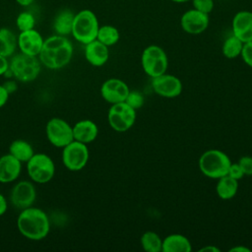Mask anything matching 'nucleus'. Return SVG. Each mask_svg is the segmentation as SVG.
Returning <instances> with one entry per match:
<instances>
[{
	"label": "nucleus",
	"instance_id": "36",
	"mask_svg": "<svg viewBox=\"0 0 252 252\" xmlns=\"http://www.w3.org/2000/svg\"><path fill=\"white\" fill-rule=\"evenodd\" d=\"M8 209V202L7 199L5 198V196L3 194L0 193V217L3 216Z\"/></svg>",
	"mask_w": 252,
	"mask_h": 252
},
{
	"label": "nucleus",
	"instance_id": "32",
	"mask_svg": "<svg viewBox=\"0 0 252 252\" xmlns=\"http://www.w3.org/2000/svg\"><path fill=\"white\" fill-rule=\"evenodd\" d=\"M240 56L243 62L247 66L252 68V40L248 42H244Z\"/></svg>",
	"mask_w": 252,
	"mask_h": 252
},
{
	"label": "nucleus",
	"instance_id": "9",
	"mask_svg": "<svg viewBox=\"0 0 252 252\" xmlns=\"http://www.w3.org/2000/svg\"><path fill=\"white\" fill-rule=\"evenodd\" d=\"M62 149V162L68 170L79 171L87 165L90 158L88 145L74 140Z\"/></svg>",
	"mask_w": 252,
	"mask_h": 252
},
{
	"label": "nucleus",
	"instance_id": "31",
	"mask_svg": "<svg viewBox=\"0 0 252 252\" xmlns=\"http://www.w3.org/2000/svg\"><path fill=\"white\" fill-rule=\"evenodd\" d=\"M237 162L241 167L244 176H252V157L243 156L238 159Z\"/></svg>",
	"mask_w": 252,
	"mask_h": 252
},
{
	"label": "nucleus",
	"instance_id": "30",
	"mask_svg": "<svg viewBox=\"0 0 252 252\" xmlns=\"http://www.w3.org/2000/svg\"><path fill=\"white\" fill-rule=\"evenodd\" d=\"M192 8L210 15L215 7L214 0H191Z\"/></svg>",
	"mask_w": 252,
	"mask_h": 252
},
{
	"label": "nucleus",
	"instance_id": "26",
	"mask_svg": "<svg viewBox=\"0 0 252 252\" xmlns=\"http://www.w3.org/2000/svg\"><path fill=\"white\" fill-rule=\"evenodd\" d=\"M120 32L112 25H103L99 26L98 32L96 34V39L99 40L106 46H112L119 41Z\"/></svg>",
	"mask_w": 252,
	"mask_h": 252
},
{
	"label": "nucleus",
	"instance_id": "12",
	"mask_svg": "<svg viewBox=\"0 0 252 252\" xmlns=\"http://www.w3.org/2000/svg\"><path fill=\"white\" fill-rule=\"evenodd\" d=\"M36 199V190L32 181H18L12 188L10 194L11 204L20 210L33 205Z\"/></svg>",
	"mask_w": 252,
	"mask_h": 252
},
{
	"label": "nucleus",
	"instance_id": "40",
	"mask_svg": "<svg viewBox=\"0 0 252 252\" xmlns=\"http://www.w3.org/2000/svg\"><path fill=\"white\" fill-rule=\"evenodd\" d=\"M16 2L22 7H28L33 2V0H16Z\"/></svg>",
	"mask_w": 252,
	"mask_h": 252
},
{
	"label": "nucleus",
	"instance_id": "2",
	"mask_svg": "<svg viewBox=\"0 0 252 252\" xmlns=\"http://www.w3.org/2000/svg\"><path fill=\"white\" fill-rule=\"evenodd\" d=\"M17 227L25 238L39 241L48 235L50 221L43 210L31 206L21 210L17 219Z\"/></svg>",
	"mask_w": 252,
	"mask_h": 252
},
{
	"label": "nucleus",
	"instance_id": "6",
	"mask_svg": "<svg viewBox=\"0 0 252 252\" xmlns=\"http://www.w3.org/2000/svg\"><path fill=\"white\" fill-rule=\"evenodd\" d=\"M141 64L144 72L149 77L155 78L167 71L168 57L161 46L151 44L143 50Z\"/></svg>",
	"mask_w": 252,
	"mask_h": 252
},
{
	"label": "nucleus",
	"instance_id": "39",
	"mask_svg": "<svg viewBox=\"0 0 252 252\" xmlns=\"http://www.w3.org/2000/svg\"><path fill=\"white\" fill-rule=\"evenodd\" d=\"M229 252H251V249L245 246H234L229 249Z\"/></svg>",
	"mask_w": 252,
	"mask_h": 252
},
{
	"label": "nucleus",
	"instance_id": "42",
	"mask_svg": "<svg viewBox=\"0 0 252 252\" xmlns=\"http://www.w3.org/2000/svg\"><path fill=\"white\" fill-rule=\"evenodd\" d=\"M251 251H252V249H251Z\"/></svg>",
	"mask_w": 252,
	"mask_h": 252
},
{
	"label": "nucleus",
	"instance_id": "37",
	"mask_svg": "<svg viewBox=\"0 0 252 252\" xmlns=\"http://www.w3.org/2000/svg\"><path fill=\"white\" fill-rule=\"evenodd\" d=\"M4 88L7 90V92L11 94L12 93H14L17 90V84L15 81H8L6 82L4 85Z\"/></svg>",
	"mask_w": 252,
	"mask_h": 252
},
{
	"label": "nucleus",
	"instance_id": "22",
	"mask_svg": "<svg viewBox=\"0 0 252 252\" xmlns=\"http://www.w3.org/2000/svg\"><path fill=\"white\" fill-rule=\"evenodd\" d=\"M74 17L75 14L71 10L64 9L59 12L53 22V30L55 31L56 34L65 36L71 34Z\"/></svg>",
	"mask_w": 252,
	"mask_h": 252
},
{
	"label": "nucleus",
	"instance_id": "4",
	"mask_svg": "<svg viewBox=\"0 0 252 252\" xmlns=\"http://www.w3.org/2000/svg\"><path fill=\"white\" fill-rule=\"evenodd\" d=\"M99 23L96 15L90 9L75 14L71 34L80 43L87 44L96 39Z\"/></svg>",
	"mask_w": 252,
	"mask_h": 252
},
{
	"label": "nucleus",
	"instance_id": "13",
	"mask_svg": "<svg viewBox=\"0 0 252 252\" xmlns=\"http://www.w3.org/2000/svg\"><path fill=\"white\" fill-rule=\"evenodd\" d=\"M210 25L208 14L200 12L194 8L185 11L180 18V27L188 34L197 35L204 32Z\"/></svg>",
	"mask_w": 252,
	"mask_h": 252
},
{
	"label": "nucleus",
	"instance_id": "17",
	"mask_svg": "<svg viewBox=\"0 0 252 252\" xmlns=\"http://www.w3.org/2000/svg\"><path fill=\"white\" fill-rule=\"evenodd\" d=\"M22 171V162L9 153L0 157V183H11L18 179Z\"/></svg>",
	"mask_w": 252,
	"mask_h": 252
},
{
	"label": "nucleus",
	"instance_id": "20",
	"mask_svg": "<svg viewBox=\"0 0 252 252\" xmlns=\"http://www.w3.org/2000/svg\"><path fill=\"white\" fill-rule=\"evenodd\" d=\"M192 245L183 234L171 233L162 239V252H190Z\"/></svg>",
	"mask_w": 252,
	"mask_h": 252
},
{
	"label": "nucleus",
	"instance_id": "1",
	"mask_svg": "<svg viewBox=\"0 0 252 252\" xmlns=\"http://www.w3.org/2000/svg\"><path fill=\"white\" fill-rule=\"evenodd\" d=\"M73 44L65 35L54 34L43 41L38 54L40 63L48 69L57 70L68 65L73 57Z\"/></svg>",
	"mask_w": 252,
	"mask_h": 252
},
{
	"label": "nucleus",
	"instance_id": "10",
	"mask_svg": "<svg viewBox=\"0 0 252 252\" xmlns=\"http://www.w3.org/2000/svg\"><path fill=\"white\" fill-rule=\"evenodd\" d=\"M45 134L48 142L56 148H64L74 141L72 126L60 117H53L47 121Z\"/></svg>",
	"mask_w": 252,
	"mask_h": 252
},
{
	"label": "nucleus",
	"instance_id": "19",
	"mask_svg": "<svg viewBox=\"0 0 252 252\" xmlns=\"http://www.w3.org/2000/svg\"><path fill=\"white\" fill-rule=\"evenodd\" d=\"M74 140L86 145L94 142L98 135L97 125L90 119H82L73 126Z\"/></svg>",
	"mask_w": 252,
	"mask_h": 252
},
{
	"label": "nucleus",
	"instance_id": "8",
	"mask_svg": "<svg viewBox=\"0 0 252 252\" xmlns=\"http://www.w3.org/2000/svg\"><path fill=\"white\" fill-rule=\"evenodd\" d=\"M136 111L125 101L111 104L107 112L109 126L116 132L128 131L136 121Z\"/></svg>",
	"mask_w": 252,
	"mask_h": 252
},
{
	"label": "nucleus",
	"instance_id": "41",
	"mask_svg": "<svg viewBox=\"0 0 252 252\" xmlns=\"http://www.w3.org/2000/svg\"><path fill=\"white\" fill-rule=\"evenodd\" d=\"M171 2H174V3H178V4H181V3H185V2H189L191 0H170Z\"/></svg>",
	"mask_w": 252,
	"mask_h": 252
},
{
	"label": "nucleus",
	"instance_id": "24",
	"mask_svg": "<svg viewBox=\"0 0 252 252\" xmlns=\"http://www.w3.org/2000/svg\"><path fill=\"white\" fill-rule=\"evenodd\" d=\"M18 47L17 36L8 28L0 29V54L5 57H11L14 55Z\"/></svg>",
	"mask_w": 252,
	"mask_h": 252
},
{
	"label": "nucleus",
	"instance_id": "35",
	"mask_svg": "<svg viewBox=\"0 0 252 252\" xmlns=\"http://www.w3.org/2000/svg\"><path fill=\"white\" fill-rule=\"evenodd\" d=\"M10 94L7 92V90L4 88L3 85H0V108L3 107L9 99Z\"/></svg>",
	"mask_w": 252,
	"mask_h": 252
},
{
	"label": "nucleus",
	"instance_id": "38",
	"mask_svg": "<svg viewBox=\"0 0 252 252\" xmlns=\"http://www.w3.org/2000/svg\"><path fill=\"white\" fill-rule=\"evenodd\" d=\"M199 251L200 252H220V250L215 245H209V246H204L200 248Z\"/></svg>",
	"mask_w": 252,
	"mask_h": 252
},
{
	"label": "nucleus",
	"instance_id": "25",
	"mask_svg": "<svg viewBox=\"0 0 252 252\" xmlns=\"http://www.w3.org/2000/svg\"><path fill=\"white\" fill-rule=\"evenodd\" d=\"M244 42L237 38L234 34L227 36L221 46L222 55L227 59H235L241 55Z\"/></svg>",
	"mask_w": 252,
	"mask_h": 252
},
{
	"label": "nucleus",
	"instance_id": "11",
	"mask_svg": "<svg viewBox=\"0 0 252 252\" xmlns=\"http://www.w3.org/2000/svg\"><path fill=\"white\" fill-rule=\"evenodd\" d=\"M152 88L161 97L174 98L180 95L183 87L178 77L165 72L158 77L152 78Z\"/></svg>",
	"mask_w": 252,
	"mask_h": 252
},
{
	"label": "nucleus",
	"instance_id": "16",
	"mask_svg": "<svg viewBox=\"0 0 252 252\" xmlns=\"http://www.w3.org/2000/svg\"><path fill=\"white\" fill-rule=\"evenodd\" d=\"M232 34L242 42L252 40V12L248 10L238 11L231 22Z\"/></svg>",
	"mask_w": 252,
	"mask_h": 252
},
{
	"label": "nucleus",
	"instance_id": "18",
	"mask_svg": "<svg viewBox=\"0 0 252 252\" xmlns=\"http://www.w3.org/2000/svg\"><path fill=\"white\" fill-rule=\"evenodd\" d=\"M85 58L92 66L101 67L108 61V46L104 45L99 40L94 39L85 44Z\"/></svg>",
	"mask_w": 252,
	"mask_h": 252
},
{
	"label": "nucleus",
	"instance_id": "14",
	"mask_svg": "<svg viewBox=\"0 0 252 252\" xmlns=\"http://www.w3.org/2000/svg\"><path fill=\"white\" fill-rule=\"evenodd\" d=\"M129 92L130 89L128 85L118 78L107 79L100 87L102 98L110 104L125 101Z\"/></svg>",
	"mask_w": 252,
	"mask_h": 252
},
{
	"label": "nucleus",
	"instance_id": "28",
	"mask_svg": "<svg viewBox=\"0 0 252 252\" xmlns=\"http://www.w3.org/2000/svg\"><path fill=\"white\" fill-rule=\"evenodd\" d=\"M16 26L20 32L34 29L35 19L34 16L30 12H22L16 18Z\"/></svg>",
	"mask_w": 252,
	"mask_h": 252
},
{
	"label": "nucleus",
	"instance_id": "3",
	"mask_svg": "<svg viewBox=\"0 0 252 252\" xmlns=\"http://www.w3.org/2000/svg\"><path fill=\"white\" fill-rule=\"evenodd\" d=\"M231 160L228 156L217 149L204 152L198 160L200 171L212 179H219L226 175Z\"/></svg>",
	"mask_w": 252,
	"mask_h": 252
},
{
	"label": "nucleus",
	"instance_id": "34",
	"mask_svg": "<svg viewBox=\"0 0 252 252\" xmlns=\"http://www.w3.org/2000/svg\"><path fill=\"white\" fill-rule=\"evenodd\" d=\"M8 70H9L8 58L0 54V76L6 75Z\"/></svg>",
	"mask_w": 252,
	"mask_h": 252
},
{
	"label": "nucleus",
	"instance_id": "5",
	"mask_svg": "<svg viewBox=\"0 0 252 252\" xmlns=\"http://www.w3.org/2000/svg\"><path fill=\"white\" fill-rule=\"evenodd\" d=\"M41 69V63L37 56H32L25 53L13 55L9 61V70L12 77L17 81L29 83L34 81Z\"/></svg>",
	"mask_w": 252,
	"mask_h": 252
},
{
	"label": "nucleus",
	"instance_id": "7",
	"mask_svg": "<svg viewBox=\"0 0 252 252\" xmlns=\"http://www.w3.org/2000/svg\"><path fill=\"white\" fill-rule=\"evenodd\" d=\"M27 172L32 182L45 184L54 177L55 164L48 155L34 153L27 162Z\"/></svg>",
	"mask_w": 252,
	"mask_h": 252
},
{
	"label": "nucleus",
	"instance_id": "21",
	"mask_svg": "<svg viewBox=\"0 0 252 252\" xmlns=\"http://www.w3.org/2000/svg\"><path fill=\"white\" fill-rule=\"evenodd\" d=\"M238 187H239L238 180L228 175H224L218 179V182L216 185V192L221 200L226 201V200L232 199L236 195L238 191Z\"/></svg>",
	"mask_w": 252,
	"mask_h": 252
},
{
	"label": "nucleus",
	"instance_id": "27",
	"mask_svg": "<svg viewBox=\"0 0 252 252\" xmlns=\"http://www.w3.org/2000/svg\"><path fill=\"white\" fill-rule=\"evenodd\" d=\"M142 248L147 252H161L162 251V239L155 231L148 230L141 236Z\"/></svg>",
	"mask_w": 252,
	"mask_h": 252
},
{
	"label": "nucleus",
	"instance_id": "23",
	"mask_svg": "<svg viewBox=\"0 0 252 252\" xmlns=\"http://www.w3.org/2000/svg\"><path fill=\"white\" fill-rule=\"evenodd\" d=\"M9 154L16 158L18 160H20L22 163H27L29 159L34 155V151L32 146L28 141L18 139L10 144Z\"/></svg>",
	"mask_w": 252,
	"mask_h": 252
},
{
	"label": "nucleus",
	"instance_id": "29",
	"mask_svg": "<svg viewBox=\"0 0 252 252\" xmlns=\"http://www.w3.org/2000/svg\"><path fill=\"white\" fill-rule=\"evenodd\" d=\"M125 102L127 104H129L135 110H138L139 108H141L144 105L145 97L141 93H139L137 91H130L125 99Z\"/></svg>",
	"mask_w": 252,
	"mask_h": 252
},
{
	"label": "nucleus",
	"instance_id": "15",
	"mask_svg": "<svg viewBox=\"0 0 252 252\" xmlns=\"http://www.w3.org/2000/svg\"><path fill=\"white\" fill-rule=\"evenodd\" d=\"M43 37L34 29L20 32L19 35L17 36L18 47L22 53L32 55V56H38L42 45H43Z\"/></svg>",
	"mask_w": 252,
	"mask_h": 252
},
{
	"label": "nucleus",
	"instance_id": "33",
	"mask_svg": "<svg viewBox=\"0 0 252 252\" xmlns=\"http://www.w3.org/2000/svg\"><path fill=\"white\" fill-rule=\"evenodd\" d=\"M228 176L236 179V180H240L241 178L244 177V173L241 169V167L239 166L238 162H231L230 165H229V168H228V171H227V174Z\"/></svg>",
	"mask_w": 252,
	"mask_h": 252
}]
</instances>
